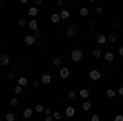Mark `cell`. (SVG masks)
<instances>
[{"mask_svg": "<svg viewBox=\"0 0 123 121\" xmlns=\"http://www.w3.org/2000/svg\"><path fill=\"white\" fill-rule=\"evenodd\" d=\"M115 95H117V90H113V88H108V90L105 92V97H107V98H113Z\"/></svg>", "mask_w": 123, "mask_h": 121, "instance_id": "15", "label": "cell"}, {"mask_svg": "<svg viewBox=\"0 0 123 121\" xmlns=\"http://www.w3.org/2000/svg\"><path fill=\"white\" fill-rule=\"evenodd\" d=\"M15 77H17L15 70H10V72H8V75H7V79H8V80H15Z\"/></svg>", "mask_w": 123, "mask_h": 121, "instance_id": "23", "label": "cell"}, {"mask_svg": "<svg viewBox=\"0 0 123 121\" xmlns=\"http://www.w3.org/2000/svg\"><path fill=\"white\" fill-rule=\"evenodd\" d=\"M69 75H71V69L66 67V65H62L61 70H59V77H61V79H67Z\"/></svg>", "mask_w": 123, "mask_h": 121, "instance_id": "3", "label": "cell"}, {"mask_svg": "<svg viewBox=\"0 0 123 121\" xmlns=\"http://www.w3.org/2000/svg\"><path fill=\"white\" fill-rule=\"evenodd\" d=\"M76 97H77L76 92H72V90H71V92H67V98H69V100H74Z\"/></svg>", "mask_w": 123, "mask_h": 121, "instance_id": "24", "label": "cell"}, {"mask_svg": "<svg viewBox=\"0 0 123 121\" xmlns=\"http://www.w3.org/2000/svg\"><path fill=\"white\" fill-rule=\"evenodd\" d=\"M28 28L31 29V31H36V29H39V28H38V21H36V18H31V21L28 23Z\"/></svg>", "mask_w": 123, "mask_h": 121, "instance_id": "11", "label": "cell"}, {"mask_svg": "<svg viewBox=\"0 0 123 121\" xmlns=\"http://www.w3.org/2000/svg\"><path fill=\"white\" fill-rule=\"evenodd\" d=\"M5 121H15V115L13 113H7L5 115Z\"/></svg>", "mask_w": 123, "mask_h": 121, "instance_id": "22", "label": "cell"}, {"mask_svg": "<svg viewBox=\"0 0 123 121\" xmlns=\"http://www.w3.org/2000/svg\"><path fill=\"white\" fill-rule=\"evenodd\" d=\"M43 5V0H35V7L38 8V7H41Z\"/></svg>", "mask_w": 123, "mask_h": 121, "instance_id": "36", "label": "cell"}, {"mask_svg": "<svg viewBox=\"0 0 123 121\" xmlns=\"http://www.w3.org/2000/svg\"><path fill=\"white\" fill-rule=\"evenodd\" d=\"M51 21H53L54 25H57V23L61 21V17H59V13H53V15H51Z\"/></svg>", "mask_w": 123, "mask_h": 121, "instance_id": "16", "label": "cell"}, {"mask_svg": "<svg viewBox=\"0 0 123 121\" xmlns=\"http://www.w3.org/2000/svg\"><path fill=\"white\" fill-rule=\"evenodd\" d=\"M10 105L12 106H18V98H12L10 100Z\"/></svg>", "mask_w": 123, "mask_h": 121, "instance_id": "30", "label": "cell"}, {"mask_svg": "<svg viewBox=\"0 0 123 121\" xmlns=\"http://www.w3.org/2000/svg\"><path fill=\"white\" fill-rule=\"evenodd\" d=\"M97 43H98V44H105V43H107V36H105V35H98V36H97Z\"/></svg>", "mask_w": 123, "mask_h": 121, "instance_id": "18", "label": "cell"}, {"mask_svg": "<svg viewBox=\"0 0 123 121\" xmlns=\"http://www.w3.org/2000/svg\"><path fill=\"white\" fill-rule=\"evenodd\" d=\"M90 121H100V116L98 115H92L90 116Z\"/></svg>", "mask_w": 123, "mask_h": 121, "instance_id": "34", "label": "cell"}, {"mask_svg": "<svg viewBox=\"0 0 123 121\" xmlns=\"http://www.w3.org/2000/svg\"><path fill=\"white\" fill-rule=\"evenodd\" d=\"M53 64H54V65H62V59H61V57H54Z\"/></svg>", "mask_w": 123, "mask_h": 121, "instance_id": "25", "label": "cell"}, {"mask_svg": "<svg viewBox=\"0 0 123 121\" xmlns=\"http://www.w3.org/2000/svg\"><path fill=\"white\" fill-rule=\"evenodd\" d=\"M59 17H61V20H67L69 18V17H71V12H69V10H61V12H59Z\"/></svg>", "mask_w": 123, "mask_h": 121, "instance_id": "12", "label": "cell"}, {"mask_svg": "<svg viewBox=\"0 0 123 121\" xmlns=\"http://www.w3.org/2000/svg\"><path fill=\"white\" fill-rule=\"evenodd\" d=\"M56 5H57V7H62V5H64V2H62V0H57Z\"/></svg>", "mask_w": 123, "mask_h": 121, "instance_id": "41", "label": "cell"}, {"mask_svg": "<svg viewBox=\"0 0 123 121\" xmlns=\"http://www.w3.org/2000/svg\"><path fill=\"white\" fill-rule=\"evenodd\" d=\"M21 92H23V87H20V85H17V87H15V93H17V95H20Z\"/></svg>", "mask_w": 123, "mask_h": 121, "instance_id": "31", "label": "cell"}, {"mask_svg": "<svg viewBox=\"0 0 123 121\" xmlns=\"http://www.w3.org/2000/svg\"><path fill=\"white\" fill-rule=\"evenodd\" d=\"M44 115H46V116H53V111H51V108H44Z\"/></svg>", "mask_w": 123, "mask_h": 121, "instance_id": "33", "label": "cell"}, {"mask_svg": "<svg viewBox=\"0 0 123 121\" xmlns=\"http://www.w3.org/2000/svg\"><path fill=\"white\" fill-rule=\"evenodd\" d=\"M118 56L123 57V46H122V47H118Z\"/></svg>", "mask_w": 123, "mask_h": 121, "instance_id": "40", "label": "cell"}, {"mask_svg": "<svg viewBox=\"0 0 123 121\" xmlns=\"http://www.w3.org/2000/svg\"><path fill=\"white\" fill-rule=\"evenodd\" d=\"M107 41H110V43H115V41H117V36H115V35H110V38H107Z\"/></svg>", "mask_w": 123, "mask_h": 121, "instance_id": "32", "label": "cell"}, {"mask_svg": "<svg viewBox=\"0 0 123 121\" xmlns=\"http://www.w3.org/2000/svg\"><path fill=\"white\" fill-rule=\"evenodd\" d=\"M41 84H44V85H48V84H51V80H53V77H51V74H43L41 75Z\"/></svg>", "mask_w": 123, "mask_h": 121, "instance_id": "8", "label": "cell"}, {"mask_svg": "<svg viewBox=\"0 0 123 121\" xmlns=\"http://www.w3.org/2000/svg\"><path fill=\"white\" fill-rule=\"evenodd\" d=\"M18 85H20V87L28 85V79H26V77H20V79H18Z\"/></svg>", "mask_w": 123, "mask_h": 121, "instance_id": "19", "label": "cell"}, {"mask_svg": "<svg viewBox=\"0 0 123 121\" xmlns=\"http://www.w3.org/2000/svg\"><path fill=\"white\" fill-rule=\"evenodd\" d=\"M102 56H104V52L100 49H94L92 51V57H95V59H98V57H102Z\"/></svg>", "mask_w": 123, "mask_h": 121, "instance_id": "17", "label": "cell"}, {"mask_svg": "<svg viewBox=\"0 0 123 121\" xmlns=\"http://www.w3.org/2000/svg\"><path fill=\"white\" fill-rule=\"evenodd\" d=\"M35 111H38V113L44 111V106H43V105H36V106H35Z\"/></svg>", "mask_w": 123, "mask_h": 121, "instance_id": "27", "label": "cell"}, {"mask_svg": "<svg viewBox=\"0 0 123 121\" xmlns=\"http://www.w3.org/2000/svg\"><path fill=\"white\" fill-rule=\"evenodd\" d=\"M69 121H74V120H69Z\"/></svg>", "mask_w": 123, "mask_h": 121, "instance_id": "44", "label": "cell"}, {"mask_svg": "<svg viewBox=\"0 0 123 121\" xmlns=\"http://www.w3.org/2000/svg\"><path fill=\"white\" fill-rule=\"evenodd\" d=\"M33 36H35V38H36V39H38V38H41V36H43V31H41V29H36Z\"/></svg>", "mask_w": 123, "mask_h": 121, "instance_id": "28", "label": "cell"}, {"mask_svg": "<svg viewBox=\"0 0 123 121\" xmlns=\"http://www.w3.org/2000/svg\"><path fill=\"white\" fill-rule=\"evenodd\" d=\"M44 121H56V120H54L53 116H46V118H44Z\"/></svg>", "mask_w": 123, "mask_h": 121, "instance_id": "42", "label": "cell"}, {"mask_svg": "<svg viewBox=\"0 0 123 121\" xmlns=\"http://www.w3.org/2000/svg\"><path fill=\"white\" fill-rule=\"evenodd\" d=\"M31 116H33V110H31V108H26V110H23V118H25V120H30Z\"/></svg>", "mask_w": 123, "mask_h": 121, "instance_id": "13", "label": "cell"}, {"mask_svg": "<svg viewBox=\"0 0 123 121\" xmlns=\"http://www.w3.org/2000/svg\"><path fill=\"white\" fill-rule=\"evenodd\" d=\"M23 43H25L26 46H33V44L36 43V38L33 36V35H26V36H25V39H23Z\"/></svg>", "mask_w": 123, "mask_h": 121, "instance_id": "6", "label": "cell"}, {"mask_svg": "<svg viewBox=\"0 0 123 121\" xmlns=\"http://www.w3.org/2000/svg\"><path fill=\"white\" fill-rule=\"evenodd\" d=\"M0 10H2V2H0Z\"/></svg>", "mask_w": 123, "mask_h": 121, "instance_id": "43", "label": "cell"}, {"mask_svg": "<svg viewBox=\"0 0 123 121\" xmlns=\"http://www.w3.org/2000/svg\"><path fill=\"white\" fill-rule=\"evenodd\" d=\"M113 121H123V115H117L113 118Z\"/></svg>", "mask_w": 123, "mask_h": 121, "instance_id": "37", "label": "cell"}, {"mask_svg": "<svg viewBox=\"0 0 123 121\" xmlns=\"http://www.w3.org/2000/svg\"><path fill=\"white\" fill-rule=\"evenodd\" d=\"M82 108H84V111H89V110H92V103L89 102V100H85L84 105H82Z\"/></svg>", "mask_w": 123, "mask_h": 121, "instance_id": "20", "label": "cell"}, {"mask_svg": "<svg viewBox=\"0 0 123 121\" xmlns=\"http://www.w3.org/2000/svg\"><path fill=\"white\" fill-rule=\"evenodd\" d=\"M82 57H84V51H82V49H74V51L71 52V61H72V62H80Z\"/></svg>", "mask_w": 123, "mask_h": 121, "instance_id": "1", "label": "cell"}, {"mask_svg": "<svg viewBox=\"0 0 123 121\" xmlns=\"http://www.w3.org/2000/svg\"><path fill=\"white\" fill-rule=\"evenodd\" d=\"M64 113H66V118L71 120V118H74V115H76V108L69 105V106H66V111H64Z\"/></svg>", "mask_w": 123, "mask_h": 121, "instance_id": "7", "label": "cell"}, {"mask_svg": "<svg viewBox=\"0 0 123 121\" xmlns=\"http://www.w3.org/2000/svg\"><path fill=\"white\" fill-rule=\"evenodd\" d=\"M104 59L107 61V62H113V61H115V54L112 52V51H108V52H104Z\"/></svg>", "mask_w": 123, "mask_h": 121, "instance_id": "9", "label": "cell"}, {"mask_svg": "<svg viewBox=\"0 0 123 121\" xmlns=\"http://www.w3.org/2000/svg\"><path fill=\"white\" fill-rule=\"evenodd\" d=\"M89 77H90V80H100L102 79V74H100V70L94 69V70L89 72Z\"/></svg>", "mask_w": 123, "mask_h": 121, "instance_id": "4", "label": "cell"}, {"mask_svg": "<svg viewBox=\"0 0 123 121\" xmlns=\"http://www.w3.org/2000/svg\"><path fill=\"white\" fill-rule=\"evenodd\" d=\"M76 33H77V28L74 26V25H71V26H67V28H66V36L67 38H74V36H76Z\"/></svg>", "mask_w": 123, "mask_h": 121, "instance_id": "5", "label": "cell"}, {"mask_svg": "<svg viewBox=\"0 0 123 121\" xmlns=\"http://www.w3.org/2000/svg\"><path fill=\"white\" fill-rule=\"evenodd\" d=\"M95 13H98V15L104 13V8H102V7H97V8H95Z\"/></svg>", "mask_w": 123, "mask_h": 121, "instance_id": "39", "label": "cell"}, {"mask_svg": "<svg viewBox=\"0 0 123 121\" xmlns=\"http://www.w3.org/2000/svg\"><path fill=\"white\" fill-rule=\"evenodd\" d=\"M117 95H120V97H123V85L120 87V88H118V90H117Z\"/></svg>", "mask_w": 123, "mask_h": 121, "instance_id": "38", "label": "cell"}, {"mask_svg": "<svg viewBox=\"0 0 123 121\" xmlns=\"http://www.w3.org/2000/svg\"><path fill=\"white\" fill-rule=\"evenodd\" d=\"M25 25H26V21L23 18H18V26H25Z\"/></svg>", "mask_w": 123, "mask_h": 121, "instance_id": "35", "label": "cell"}, {"mask_svg": "<svg viewBox=\"0 0 123 121\" xmlns=\"http://www.w3.org/2000/svg\"><path fill=\"white\" fill-rule=\"evenodd\" d=\"M79 13H80V17H87L90 12H89V8H87V7H82V8L79 10Z\"/></svg>", "mask_w": 123, "mask_h": 121, "instance_id": "21", "label": "cell"}, {"mask_svg": "<svg viewBox=\"0 0 123 121\" xmlns=\"http://www.w3.org/2000/svg\"><path fill=\"white\" fill-rule=\"evenodd\" d=\"M0 121H3V120H0Z\"/></svg>", "mask_w": 123, "mask_h": 121, "instance_id": "45", "label": "cell"}, {"mask_svg": "<svg viewBox=\"0 0 123 121\" xmlns=\"http://www.w3.org/2000/svg\"><path fill=\"white\" fill-rule=\"evenodd\" d=\"M31 84H33V87H35V88H38L39 84H41V80H39V79H35V80H33Z\"/></svg>", "mask_w": 123, "mask_h": 121, "instance_id": "29", "label": "cell"}, {"mask_svg": "<svg viewBox=\"0 0 123 121\" xmlns=\"http://www.w3.org/2000/svg\"><path fill=\"white\" fill-rule=\"evenodd\" d=\"M53 118H54V120H56V121L62 120V116H61V113H59V111H54V113H53Z\"/></svg>", "mask_w": 123, "mask_h": 121, "instance_id": "26", "label": "cell"}, {"mask_svg": "<svg viewBox=\"0 0 123 121\" xmlns=\"http://www.w3.org/2000/svg\"><path fill=\"white\" fill-rule=\"evenodd\" d=\"M10 62H12V57H10V54H7V52H2V54H0V65H10Z\"/></svg>", "mask_w": 123, "mask_h": 121, "instance_id": "2", "label": "cell"}, {"mask_svg": "<svg viewBox=\"0 0 123 121\" xmlns=\"http://www.w3.org/2000/svg\"><path fill=\"white\" fill-rule=\"evenodd\" d=\"M77 95H79L80 98H84V100H87V98H89V95H90V92H89L87 88H80V90L77 92Z\"/></svg>", "mask_w": 123, "mask_h": 121, "instance_id": "10", "label": "cell"}, {"mask_svg": "<svg viewBox=\"0 0 123 121\" xmlns=\"http://www.w3.org/2000/svg\"><path fill=\"white\" fill-rule=\"evenodd\" d=\"M28 15L31 17V18H35V17L38 15V8H36L35 5H33V7H30V10H28Z\"/></svg>", "mask_w": 123, "mask_h": 121, "instance_id": "14", "label": "cell"}]
</instances>
